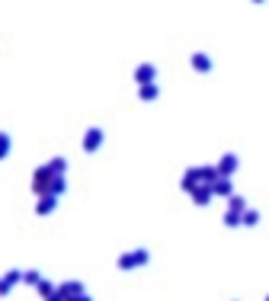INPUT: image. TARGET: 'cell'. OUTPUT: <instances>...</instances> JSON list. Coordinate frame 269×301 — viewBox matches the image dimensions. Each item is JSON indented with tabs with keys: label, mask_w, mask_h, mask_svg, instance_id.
I'll list each match as a JSON object with an SVG mask.
<instances>
[{
	"label": "cell",
	"mask_w": 269,
	"mask_h": 301,
	"mask_svg": "<svg viewBox=\"0 0 269 301\" xmlns=\"http://www.w3.org/2000/svg\"><path fill=\"white\" fill-rule=\"evenodd\" d=\"M51 179H55V170H51V163H42V167L35 170V176H32V192H35V195H48Z\"/></svg>",
	"instance_id": "1"
},
{
	"label": "cell",
	"mask_w": 269,
	"mask_h": 301,
	"mask_svg": "<svg viewBox=\"0 0 269 301\" xmlns=\"http://www.w3.org/2000/svg\"><path fill=\"white\" fill-rule=\"evenodd\" d=\"M103 141H106V132L99 129V125H90L87 135H83V150H87V154H93V150L103 148Z\"/></svg>",
	"instance_id": "2"
},
{
	"label": "cell",
	"mask_w": 269,
	"mask_h": 301,
	"mask_svg": "<svg viewBox=\"0 0 269 301\" xmlns=\"http://www.w3.org/2000/svg\"><path fill=\"white\" fill-rule=\"evenodd\" d=\"M141 263H148V250L138 247L135 253H122L119 257V269H135V266H141Z\"/></svg>",
	"instance_id": "3"
},
{
	"label": "cell",
	"mask_w": 269,
	"mask_h": 301,
	"mask_svg": "<svg viewBox=\"0 0 269 301\" xmlns=\"http://www.w3.org/2000/svg\"><path fill=\"white\" fill-rule=\"evenodd\" d=\"M154 77H157V67H154V64H148V61H144V64H138L135 67V80H138V84H154Z\"/></svg>",
	"instance_id": "4"
},
{
	"label": "cell",
	"mask_w": 269,
	"mask_h": 301,
	"mask_svg": "<svg viewBox=\"0 0 269 301\" xmlns=\"http://www.w3.org/2000/svg\"><path fill=\"white\" fill-rule=\"evenodd\" d=\"M55 208H58V195H38V205H35V212L38 215H51V212H55Z\"/></svg>",
	"instance_id": "5"
},
{
	"label": "cell",
	"mask_w": 269,
	"mask_h": 301,
	"mask_svg": "<svg viewBox=\"0 0 269 301\" xmlns=\"http://www.w3.org/2000/svg\"><path fill=\"white\" fill-rule=\"evenodd\" d=\"M58 292H61L67 301H71V298H80V295H83V285H80V282H61Z\"/></svg>",
	"instance_id": "6"
},
{
	"label": "cell",
	"mask_w": 269,
	"mask_h": 301,
	"mask_svg": "<svg viewBox=\"0 0 269 301\" xmlns=\"http://www.w3.org/2000/svg\"><path fill=\"white\" fill-rule=\"evenodd\" d=\"M64 186H67V183H64V173H55V179H51V189H48V192H51V195H61V192H64Z\"/></svg>",
	"instance_id": "7"
},
{
	"label": "cell",
	"mask_w": 269,
	"mask_h": 301,
	"mask_svg": "<svg viewBox=\"0 0 269 301\" xmlns=\"http://www.w3.org/2000/svg\"><path fill=\"white\" fill-rule=\"evenodd\" d=\"M10 145H13V138H10V132H0V160H3L6 154H10Z\"/></svg>",
	"instance_id": "8"
},
{
	"label": "cell",
	"mask_w": 269,
	"mask_h": 301,
	"mask_svg": "<svg viewBox=\"0 0 269 301\" xmlns=\"http://www.w3.org/2000/svg\"><path fill=\"white\" fill-rule=\"evenodd\" d=\"M22 282L38 285V282H42V273H38V269H26V273H22Z\"/></svg>",
	"instance_id": "9"
},
{
	"label": "cell",
	"mask_w": 269,
	"mask_h": 301,
	"mask_svg": "<svg viewBox=\"0 0 269 301\" xmlns=\"http://www.w3.org/2000/svg\"><path fill=\"white\" fill-rule=\"evenodd\" d=\"M192 64H196V67H199V71H202V74H205V71H209V67H212V61H209V58H205V55H192Z\"/></svg>",
	"instance_id": "10"
},
{
	"label": "cell",
	"mask_w": 269,
	"mask_h": 301,
	"mask_svg": "<svg viewBox=\"0 0 269 301\" xmlns=\"http://www.w3.org/2000/svg\"><path fill=\"white\" fill-rule=\"evenodd\" d=\"M141 100H157V84H144L141 87Z\"/></svg>",
	"instance_id": "11"
},
{
	"label": "cell",
	"mask_w": 269,
	"mask_h": 301,
	"mask_svg": "<svg viewBox=\"0 0 269 301\" xmlns=\"http://www.w3.org/2000/svg\"><path fill=\"white\" fill-rule=\"evenodd\" d=\"M3 282H6V285H10V289H13V285H16V282H22V273H19V269H10V273L3 276Z\"/></svg>",
	"instance_id": "12"
},
{
	"label": "cell",
	"mask_w": 269,
	"mask_h": 301,
	"mask_svg": "<svg viewBox=\"0 0 269 301\" xmlns=\"http://www.w3.org/2000/svg\"><path fill=\"white\" fill-rule=\"evenodd\" d=\"M35 289H38V292H42V295H45V298H51V295H55V285H51L48 279H42V282H38V285H35Z\"/></svg>",
	"instance_id": "13"
},
{
	"label": "cell",
	"mask_w": 269,
	"mask_h": 301,
	"mask_svg": "<svg viewBox=\"0 0 269 301\" xmlns=\"http://www.w3.org/2000/svg\"><path fill=\"white\" fill-rule=\"evenodd\" d=\"M48 163H51V170H55V173H64V170H67V160H64V157H51Z\"/></svg>",
	"instance_id": "14"
},
{
	"label": "cell",
	"mask_w": 269,
	"mask_h": 301,
	"mask_svg": "<svg viewBox=\"0 0 269 301\" xmlns=\"http://www.w3.org/2000/svg\"><path fill=\"white\" fill-rule=\"evenodd\" d=\"M0 295H10V285H6L3 279H0Z\"/></svg>",
	"instance_id": "15"
},
{
	"label": "cell",
	"mask_w": 269,
	"mask_h": 301,
	"mask_svg": "<svg viewBox=\"0 0 269 301\" xmlns=\"http://www.w3.org/2000/svg\"><path fill=\"white\" fill-rule=\"evenodd\" d=\"M71 301H93V298H90V295H87V292H83V295H80V298H71Z\"/></svg>",
	"instance_id": "16"
}]
</instances>
